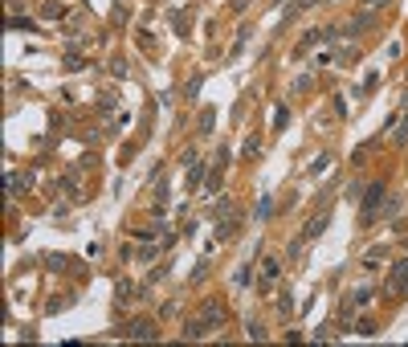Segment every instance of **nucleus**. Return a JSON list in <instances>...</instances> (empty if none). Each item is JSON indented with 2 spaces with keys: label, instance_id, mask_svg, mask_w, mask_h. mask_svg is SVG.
I'll use <instances>...</instances> for the list:
<instances>
[{
  "label": "nucleus",
  "instance_id": "1",
  "mask_svg": "<svg viewBox=\"0 0 408 347\" xmlns=\"http://www.w3.org/2000/svg\"><path fill=\"white\" fill-rule=\"evenodd\" d=\"M380 196H384V188H380V184H376V188H367V204H363V212H367V217L380 208Z\"/></svg>",
  "mask_w": 408,
  "mask_h": 347
},
{
  "label": "nucleus",
  "instance_id": "3",
  "mask_svg": "<svg viewBox=\"0 0 408 347\" xmlns=\"http://www.w3.org/2000/svg\"><path fill=\"white\" fill-rule=\"evenodd\" d=\"M367 4H384V0H367Z\"/></svg>",
  "mask_w": 408,
  "mask_h": 347
},
{
  "label": "nucleus",
  "instance_id": "2",
  "mask_svg": "<svg viewBox=\"0 0 408 347\" xmlns=\"http://www.w3.org/2000/svg\"><path fill=\"white\" fill-rule=\"evenodd\" d=\"M131 335H135V339H151L155 331H151V323H135V327H131Z\"/></svg>",
  "mask_w": 408,
  "mask_h": 347
}]
</instances>
